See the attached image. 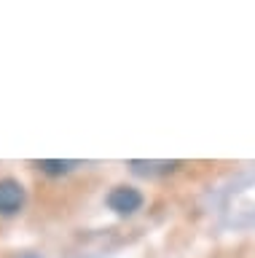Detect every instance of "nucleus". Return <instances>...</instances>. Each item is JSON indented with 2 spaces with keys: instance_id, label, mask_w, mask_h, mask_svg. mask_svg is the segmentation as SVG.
Returning <instances> with one entry per match:
<instances>
[{
  "instance_id": "obj_1",
  "label": "nucleus",
  "mask_w": 255,
  "mask_h": 258,
  "mask_svg": "<svg viewBox=\"0 0 255 258\" xmlns=\"http://www.w3.org/2000/svg\"><path fill=\"white\" fill-rule=\"evenodd\" d=\"M108 207L118 215H132L142 207V194L132 185H116L108 194Z\"/></svg>"
},
{
  "instance_id": "obj_2",
  "label": "nucleus",
  "mask_w": 255,
  "mask_h": 258,
  "mask_svg": "<svg viewBox=\"0 0 255 258\" xmlns=\"http://www.w3.org/2000/svg\"><path fill=\"white\" fill-rule=\"evenodd\" d=\"M25 185L14 177H3L0 180V215H17L25 207Z\"/></svg>"
},
{
  "instance_id": "obj_3",
  "label": "nucleus",
  "mask_w": 255,
  "mask_h": 258,
  "mask_svg": "<svg viewBox=\"0 0 255 258\" xmlns=\"http://www.w3.org/2000/svg\"><path fill=\"white\" fill-rule=\"evenodd\" d=\"M132 172H140V175H164V172H172L178 167V161H129Z\"/></svg>"
},
{
  "instance_id": "obj_4",
  "label": "nucleus",
  "mask_w": 255,
  "mask_h": 258,
  "mask_svg": "<svg viewBox=\"0 0 255 258\" xmlns=\"http://www.w3.org/2000/svg\"><path fill=\"white\" fill-rule=\"evenodd\" d=\"M35 167L41 169V172H46V175H65V172H70V169L75 167V161H59V159H41V161H35Z\"/></svg>"
},
{
  "instance_id": "obj_5",
  "label": "nucleus",
  "mask_w": 255,
  "mask_h": 258,
  "mask_svg": "<svg viewBox=\"0 0 255 258\" xmlns=\"http://www.w3.org/2000/svg\"><path fill=\"white\" fill-rule=\"evenodd\" d=\"M30 258H35V255H30Z\"/></svg>"
}]
</instances>
